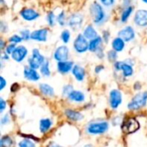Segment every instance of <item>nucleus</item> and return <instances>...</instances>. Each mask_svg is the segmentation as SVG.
<instances>
[{"label":"nucleus","instance_id":"6e6552de","mask_svg":"<svg viewBox=\"0 0 147 147\" xmlns=\"http://www.w3.org/2000/svg\"><path fill=\"white\" fill-rule=\"evenodd\" d=\"M134 24L140 28H147V9H139L134 14Z\"/></svg>","mask_w":147,"mask_h":147},{"label":"nucleus","instance_id":"f257e3e1","mask_svg":"<svg viewBox=\"0 0 147 147\" xmlns=\"http://www.w3.org/2000/svg\"><path fill=\"white\" fill-rule=\"evenodd\" d=\"M99 1L94 0L89 5V15L95 26H102L108 21L109 15Z\"/></svg>","mask_w":147,"mask_h":147},{"label":"nucleus","instance_id":"6ab92c4d","mask_svg":"<svg viewBox=\"0 0 147 147\" xmlns=\"http://www.w3.org/2000/svg\"><path fill=\"white\" fill-rule=\"evenodd\" d=\"M103 40L101 35H98L97 37L89 40V51L91 53H96L99 49L102 47L103 45Z\"/></svg>","mask_w":147,"mask_h":147},{"label":"nucleus","instance_id":"f8f14e48","mask_svg":"<svg viewBox=\"0 0 147 147\" xmlns=\"http://www.w3.org/2000/svg\"><path fill=\"white\" fill-rule=\"evenodd\" d=\"M49 29L47 28H40L31 32V40L36 42H46L49 36Z\"/></svg>","mask_w":147,"mask_h":147},{"label":"nucleus","instance_id":"b1692460","mask_svg":"<svg viewBox=\"0 0 147 147\" xmlns=\"http://www.w3.org/2000/svg\"><path fill=\"white\" fill-rule=\"evenodd\" d=\"M122 76L125 78H129L132 77L134 75V65L128 64L127 62H126L125 60H123V64L121 66V70Z\"/></svg>","mask_w":147,"mask_h":147},{"label":"nucleus","instance_id":"423d86ee","mask_svg":"<svg viewBox=\"0 0 147 147\" xmlns=\"http://www.w3.org/2000/svg\"><path fill=\"white\" fill-rule=\"evenodd\" d=\"M72 47L77 53H84L89 51V40L82 33L78 34L72 42Z\"/></svg>","mask_w":147,"mask_h":147},{"label":"nucleus","instance_id":"7ed1b4c3","mask_svg":"<svg viewBox=\"0 0 147 147\" xmlns=\"http://www.w3.org/2000/svg\"><path fill=\"white\" fill-rule=\"evenodd\" d=\"M84 22V15L81 12L71 13L67 19V26L72 31H78L83 28Z\"/></svg>","mask_w":147,"mask_h":147},{"label":"nucleus","instance_id":"5701e85b","mask_svg":"<svg viewBox=\"0 0 147 147\" xmlns=\"http://www.w3.org/2000/svg\"><path fill=\"white\" fill-rule=\"evenodd\" d=\"M67 97L70 101L75 102H83L85 99L84 94L80 90H73Z\"/></svg>","mask_w":147,"mask_h":147},{"label":"nucleus","instance_id":"3c124183","mask_svg":"<svg viewBox=\"0 0 147 147\" xmlns=\"http://www.w3.org/2000/svg\"><path fill=\"white\" fill-rule=\"evenodd\" d=\"M48 147H61V146H59L58 144L54 143V142H52V143H50V145H49V146Z\"/></svg>","mask_w":147,"mask_h":147},{"label":"nucleus","instance_id":"dca6fc26","mask_svg":"<svg viewBox=\"0 0 147 147\" xmlns=\"http://www.w3.org/2000/svg\"><path fill=\"white\" fill-rule=\"evenodd\" d=\"M83 35L88 40H90L96 37H97L99 35L97 29L96 28L95 25L93 23H88L86 24L84 28H83V32H82Z\"/></svg>","mask_w":147,"mask_h":147},{"label":"nucleus","instance_id":"a211bd4d","mask_svg":"<svg viewBox=\"0 0 147 147\" xmlns=\"http://www.w3.org/2000/svg\"><path fill=\"white\" fill-rule=\"evenodd\" d=\"M74 63L71 60H65L57 63V70L61 74H67L72 71Z\"/></svg>","mask_w":147,"mask_h":147},{"label":"nucleus","instance_id":"2eb2a0df","mask_svg":"<svg viewBox=\"0 0 147 147\" xmlns=\"http://www.w3.org/2000/svg\"><path fill=\"white\" fill-rule=\"evenodd\" d=\"M122 102V94L119 90H112L109 93V104L113 109L119 108Z\"/></svg>","mask_w":147,"mask_h":147},{"label":"nucleus","instance_id":"f03ea898","mask_svg":"<svg viewBox=\"0 0 147 147\" xmlns=\"http://www.w3.org/2000/svg\"><path fill=\"white\" fill-rule=\"evenodd\" d=\"M45 56L40 53V49L34 48L32 49L31 55L28 58V65L33 69H40L43 63L46 61Z\"/></svg>","mask_w":147,"mask_h":147},{"label":"nucleus","instance_id":"4be33fe9","mask_svg":"<svg viewBox=\"0 0 147 147\" xmlns=\"http://www.w3.org/2000/svg\"><path fill=\"white\" fill-rule=\"evenodd\" d=\"M65 115L66 118L71 121H79L84 118V115L80 112L73 109H66L65 111Z\"/></svg>","mask_w":147,"mask_h":147},{"label":"nucleus","instance_id":"c85d7f7f","mask_svg":"<svg viewBox=\"0 0 147 147\" xmlns=\"http://www.w3.org/2000/svg\"><path fill=\"white\" fill-rule=\"evenodd\" d=\"M59 39L64 43V45L68 44L71 41V29H68V28L63 29L60 32Z\"/></svg>","mask_w":147,"mask_h":147},{"label":"nucleus","instance_id":"2f4dec72","mask_svg":"<svg viewBox=\"0 0 147 147\" xmlns=\"http://www.w3.org/2000/svg\"><path fill=\"white\" fill-rule=\"evenodd\" d=\"M22 41H23V40L19 34H13L8 38L9 43H12V44H16V45H19Z\"/></svg>","mask_w":147,"mask_h":147},{"label":"nucleus","instance_id":"473e14b6","mask_svg":"<svg viewBox=\"0 0 147 147\" xmlns=\"http://www.w3.org/2000/svg\"><path fill=\"white\" fill-rule=\"evenodd\" d=\"M31 32L28 28H22L19 30V34L22 38L23 41H28L31 40Z\"/></svg>","mask_w":147,"mask_h":147},{"label":"nucleus","instance_id":"f704fd0d","mask_svg":"<svg viewBox=\"0 0 147 147\" xmlns=\"http://www.w3.org/2000/svg\"><path fill=\"white\" fill-rule=\"evenodd\" d=\"M18 147H36L34 142L30 140H22L18 143Z\"/></svg>","mask_w":147,"mask_h":147},{"label":"nucleus","instance_id":"9b49d317","mask_svg":"<svg viewBox=\"0 0 147 147\" xmlns=\"http://www.w3.org/2000/svg\"><path fill=\"white\" fill-rule=\"evenodd\" d=\"M139 128H140V123L134 118H128L125 120L121 125V129L123 133L127 134H134L136 131L139 130Z\"/></svg>","mask_w":147,"mask_h":147},{"label":"nucleus","instance_id":"f3484780","mask_svg":"<svg viewBox=\"0 0 147 147\" xmlns=\"http://www.w3.org/2000/svg\"><path fill=\"white\" fill-rule=\"evenodd\" d=\"M23 76L27 80L32 81V82H36V81L40 80V73L37 71V70L33 69V68L29 67L28 65L24 67Z\"/></svg>","mask_w":147,"mask_h":147},{"label":"nucleus","instance_id":"a19ab883","mask_svg":"<svg viewBox=\"0 0 147 147\" xmlns=\"http://www.w3.org/2000/svg\"><path fill=\"white\" fill-rule=\"evenodd\" d=\"M96 53V56L100 59H102L104 57H105V53H104V50H103V47H102L101 49H99L97 52L95 53Z\"/></svg>","mask_w":147,"mask_h":147},{"label":"nucleus","instance_id":"8fccbe9b","mask_svg":"<svg viewBox=\"0 0 147 147\" xmlns=\"http://www.w3.org/2000/svg\"><path fill=\"white\" fill-rule=\"evenodd\" d=\"M140 88H141V85H140V83H136V84H134V89H135L136 90H140Z\"/></svg>","mask_w":147,"mask_h":147},{"label":"nucleus","instance_id":"49530a36","mask_svg":"<svg viewBox=\"0 0 147 147\" xmlns=\"http://www.w3.org/2000/svg\"><path fill=\"white\" fill-rule=\"evenodd\" d=\"M104 70V66L102 65H96V67H95V72L96 73V74H98V73H100L102 71H103Z\"/></svg>","mask_w":147,"mask_h":147},{"label":"nucleus","instance_id":"cd10ccee","mask_svg":"<svg viewBox=\"0 0 147 147\" xmlns=\"http://www.w3.org/2000/svg\"><path fill=\"white\" fill-rule=\"evenodd\" d=\"M56 16H57V24L61 28L65 27L67 25V19H68V16H66L65 11L61 10Z\"/></svg>","mask_w":147,"mask_h":147},{"label":"nucleus","instance_id":"a18cd8bd","mask_svg":"<svg viewBox=\"0 0 147 147\" xmlns=\"http://www.w3.org/2000/svg\"><path fill=\"white\" fill-rule=\"evenodd\" d=\"M9 55L7 54L4 51H2L1 53V61H4V60H8L9 59Z\"/></svg>","mask_w":147,"mask_h":147},{"label":"nucleus","instance_id":"c9c22d12","mask_svg":"<svg viewBox=\"0 0 147 147\" xmlns=\"http://www.w3.org/2000/svg\"><path fill=\"white\" fill-rule=\"evenodd\" d=\"M99 3L104 7V8H112L115 5L116 0H98Z\"/></svg>","mask_w":147,"mask_h":147},{"label":"nucleus","instance_id":"393cba45","mask_svg":"<svg viewBox=\"0 0 147 147\" xmlns=\"http://www.w3.org/2000/svg\"><path fill=\"white\" fill-rule=\"evenodd\" d=\"M39 89L40 92L45 95L46 96H54V90L52 86H50L47 84H39Z\"/></svg>","mask_w":147,"mask_h":147},{"label":"nucleus","instance_id":"c756f323","mask_svg":"<svg viewBox=\"0 0 147 147\" xmlns=\"http://www.w3.org/2000/svg\"><path fill=\"white\" fill-rule=\"evenodd\" d=\"M40 73L44 77H50L51 75V70H50V62L49 60H46L43 65L40 68Z\"/></svg>","mask_w":147,"mask_h":147},{"label":"nucleus","instance_id":"de8ad7c7","mask_svg":"<svg viewBox=\"0 0 147 147\" xmlns=\"http://www.w3.org/2000/svg\"><path fill=\"white\" fill-rule=\"evenodd\" d=\"M6 45H7L6 41H5L3 38H1V39H0V49H1V51H3V50H4Z\"/></svg>","mask_w":147,"mask_h":147},{"label":"nucleus","instance_id":"37998d69","mask_svg":"<svg viewBox=\"0 0 147 147\" xmlns=\"http://www.w3.org/2000/svg\"><path fill=\"white\" fill-rule=\"evenodd\" d=\"M6 102L3 99V98H0V112L2 113L4 109H5V108H6Z\"/></svg>","mask_w":147,"mask_h":147},{"label":"nucleus","instance_id":"a878e982","mask_svg":"<svg viewBox=\"0 0 147 147\" xmlns=\"http://www.w3.org/2000/svg\"><path fill=\"white\" fill-rule=\"evenodd\" d=\"M53 121L49 118H45L41 119L40 121V131L41 134H46L52 127Z\"/></svg>","mask_w":147,"mask_h":147},{"label":"nucleus","instance_id":"20e7f679","mask_svg":"<svg viewBox=\"0 0 147 147\" xmlns=\"http://www.w3.org/2000/svg\"><path fill=\"white\" fill-rule=\"evenodd\" d=\"M109 129V123L106 121H96L90 122L87 127L86 131L89 134L96 135L102 134L106 133Z\"/></svg>","mask_w":147,"mask_h":147},{"label":"nucleus","instance_id":"412c9836","mask_svg":"<svg viewBox=\"0 0 147 147\" xmlns=\"http://www.w3.org/2000/svg\"><path fill=\"white\" fill-rule=\"evenodd\" d=\"M71 73L73 75V77L75 78L76 80L79 81V82H82L84 78H85V75H86V72H85V69L81 66L80 65H74L73 66V69L71 71Z\"/></svg>","mask_w":147,"mask_h":147},{"label":"nucleus","instance_id":"c03bdc74","mask_svg":"<svg viewBox=\"0 0 147 147\" xmlns=\"http://www.w3.org/2000/svg\"><path fill=\"white\" fill-rule=\"evenodd\" d=\"M0 82H1V84H0V90H3L4 89V87L6 86L7 82H6V80L4 79L3 77H1L0 78Z\"/></svg>","mask_w":147,"mask_h":147},{"label":"nucleus","instance_id":"0eeeda50","mask_svg":"<svg viewBox=\"0 0 147 147\" xmlns=\"http://www.w3.org/2000/svg\"><path fill=\"white\" fill-rule=\"evenodd\" d=\"M19 16L23 21L28 22H31L36 21L40 16V14L39 13V11H37L34 8L23 7L19 11Z\"/></svg>","mask_w":147,"mask_h":147},{"label":"nucleus","instance_id":"72a5a7b5","mask_svg":"<svg viewBox=\"0 0 147 147\" xmlns=\"http://www.w3.org/2000/svg\"><path fill=\"white\" fill-rule=\"evenodd\" d=\"M106 56H107V59L109 62H116L117 61V59H118V53L115 52V50L111 49V50H109L106 53Z\"/></svg>","mask_w":147,"mask_h":147},{"label":"nucleus","instance_id":"e433bc0d","mask_svg":"<svg viewBox=\"0 0 147 147\" xmlns=\"http://www.w3.org/2000/svg\"><path fill=\"white\" fill-rule=\"evenodd\" d=\"M102 40H103V42L105 44H108L110 40V37H111V34H110V31L109 29H104L102 31V34H101Z\"/></svg>","mask_w":147,"mask_h":147},{"label":"nucleus","instance_id":"9d476101","mask_svg":"<svg viewBox=\"0 0 147 147\" xmlns=\"http://www.w3.org/2000/svg\"><path fill=\"white\" fill-rule=\"evenodd\" d=\"M70 49L66 45H60L55 48L53 53V58L57 62L69 60Z\"/></svg>","mask_w":147,"mask_h":147},{"label":"nucleus","instance_id":"09e8293b","mask_svg":"<svg viewBox=\"0 0 147 147\" xmlns=\"http://www.w3.org/2000/svg\"><path fill=\"white\" fill-rule=\"evenodd\" d=\"M135 0H122V6H127L130 4H133V3Z\"/></svg>","mask_w":147,"mask_h":147},{"label":"nucleus","instance_id":"ddd939ff","mask_svg":"<svg viewBox=\"0 0 147 147\" xmlns=\"http://www.w3.org/2000/svg\"><path fill=\"white\" fill-rule=\"evenodd\" d=\"M28 48L23 45H18L16 47L13 53L10 55V58L17 63H22L28 57Z\"/></svg>","mask_w":147,"mask_h":147},{"label":"nucleus","instance_id":"aec40b11","mask_svg":"<svg viewBox=\"0 0 147 147\" xmlns=\"http://www.w3.org/2000/svg\"><path fill=\"white\" fill-rule=\"evenodd\" d=\"M126 41L121 39L120 36H115L112 41H111V47L113 50H115V52L117 53H121V52H123L124 49L126 48Z\"/></svg>","mask_w":147,"mask_h":147},{"label":"nucleus","instance_id":"4468645a","mask_svg":"<svg viewBox=\"0 0 147 147\" xmlns=\"http://www.w3.org/2000/svg\"><path fill=\"white\" fill-rule=\"evenodd\" d=\"M134 14V4H130L127 6H122V9L120 12V17L119 21L121 24H126L132 15Z\"/></svg>","mask_w":147,"mask_h":147},{"label":"nucleus","instance_id":"58836bf2","mask_svg":"<svg viewBox=\"0 0 147 147\" xmlns=\"http://www.w3.org/2000/svg\"><path fill=\"white\" fill-rule=\"evenodd\" d=\"M74 90H73V87L71 85V84H66V85H65L64 87H63V90H62V93H63V95L64 96H68L72 91H73Z\"/></svg>","mask_w":147,"mask_h":147},{"label":"nucleus","instance_id":"bb28decb","mask_svg":"<svg viewBox=\"0 0 147 147\" xmlns=\"http://www.w3.org/2000/svg\"><path fill=\"white\" fill-rule=\"evenodd\" d=\"M46 22L50 28H53L57 24V16L53 10L47 11L46 15Z\"/></svg>","mask_w":147,"mask_h":147},{"label":"nucleus","instance_id":"79ce46f5","mask_svg":"<svg viewBox=\"0 0 147 147\" xmlns=\"http://www.w3.org/2000/svg\"><path fill=\"white\" fill-rule=\"evenodd\" d=\"M9 115H4L3 117H2V119H1V124L2 125H6L7 123H9Z\"/></svg>","mask_w":147,"mask_h":147},{"label":"nucleus","instance_id":"39448f33","mask_svg":"<svg viewBox=\"0 0 147 147\" xmlns=\"http://www.w3.org/2000/svg\"><path fill=\"white\" fill-rule=\"evenodd\" d=\"M147 105V91L140 92L136 94L131 102L128 103L127 108L131 110H139Z\"/></svg>","mask_w":147,"mask_h":147},{"label":"nucleus","instance_id":"4c0bfd02","mask_svg":"<svg viewBox=\"0 0 147 147\" xmlns=\"http://www.w3.org/2000/svg\"><path fill=\"white\" fill-rule=\"evenodd\" d=\"M18 45H16V44H12V43H9V44H7L6 45V47H5V48H4V52L7 53V54H9V56L13 53V52L15 51V49H16V47H17Z\"/></svg>","mask_w":147,"mask_h":147},{"label":"nucleus","instance_id":"1a4fd4ad","mask_svg":"<svg viewBox=\"0 0 147 147\" xmlns=\"http://www.w3.org/2000/svg\"><path fill=\"white\" fill-rule=\"evenodd\" d=\"M117 35L123 39L126 42H131L136 38V31L132 25H126L118 31Z\"/></svg>","mask_w":147,"mask_h":147},{"label":"nucleus","instance_id":"ea45409f","mask_svg":"<svg viewBox=\"0 0 147 147\" xmlns=\"http://www.w3.org/2000/svg\"><path fill=\"white\" fill-rule=\"evenodd\" d=\"M0 31H1V33H2L3 34H6V33L9 31V25H8V23H7L5 21H3V20H2V21L0 22Z\"/></svg>","mask_w":147,"mask_h":147},{"label":"nucleus","instance_id":"7c9ffc66","mask_svg":"<svg viewBox=\"0 0 147 147\" xmlns=\"http://www.w3.org/2000/svg\"><path fill=\"white\" fill-rule=\"evenodd\" d=\"M13 146V140L12 139L8 136V135H4L1 138L0 140V146L1 147H12Z\"/></svg>","mask_w":147,"mask_h":147},{"label":"nucleus","instance_id":"603ef678","mask_svg":"<svg viewBox=\"0 0 147 147\" xmlns=\"http://www.w3.org/2000/svg\"><path fill=\"white\" fill-rule=\"evenodd\" d=\"M141 2H142L143 3H146V4H147V0H141Z\"/></svg>","mask_w":147,"mask_h":147}]
</instances>
